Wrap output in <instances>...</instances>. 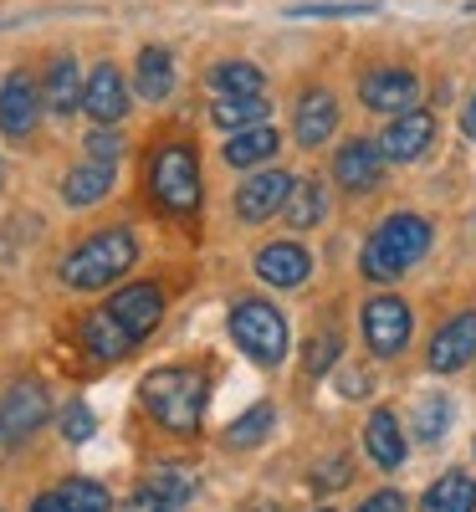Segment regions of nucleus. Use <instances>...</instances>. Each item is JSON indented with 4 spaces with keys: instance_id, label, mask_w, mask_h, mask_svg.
Instances as JSON below:
<instances>
[{
    "instance_id": "9",
    "label": "nucleus",
    "mask_w": 476,
    "mask_h": 512,
    "mask_svg": "<svg viewBox=\"0 0 476 512\" xmlns=\"http://www.w3.org/2000/svg\"><path fill=\"white\" fill-rule=\"evenodd\" d=\"M82 113H88L93 123H123L128 113V82L113 62H98L88 77H82Z\"/></svg>"
},
{
    "instance_id": "36",
    "label": "nucleus",
    "mask_w": 476,
    "mask_h": 512,
    "mask_svg": "<svg viewBox=\"0 0 476 512\" xmlns=\"http://www.w3.org/2000/svg\"><path fill=\"white\" fill-rule=\"evenodd\" d=\"M123 512H180V502L159 497L154 487H134V492H128V502H123Z\"/></svg>"
},
{
    "instance_id": "27",
    "label": "nucleus",
    "mask_w": 476,
    "mask_h": 512,
    "mask_svg": "<svg viewBox=\"0 0 476 512\" xmlns=\"http://www.w3.org/2000/svg\"><path fill=\"white\" fill-rule=\"evenodd\" d=\"M210 88H215V98H256V93H262V67H251V62H215L210 67Z\"/></svg>"
},
{
    "instance_id": "19",
    "label": "nucleus",
    "mask_w": 476,
    "mask_h": 512,
    "mask_svg": "<svg viewBox=\"0 0 476 512\" xmlns=\"http://www.w3.org/2000/svg\"><path fill=\"white\" fill-rule=\"evenodd\" d=\"M292 128H297V144H302V149L328 144L333 128H338V103H333V93H323V88L302 93V98H297V113H292Z\"/></svg>"
},
{
    "instance_id": "30",
    "label": "nucleus",
    "mask_w": 476,
    "mask_h": 512,
    "mask_svg": "<svg viewBox=\"0 0 476 512\" xmlns=\"http://www.w3.org/2000/svg\"><path fill=\"white\" fill-rule=\"evenodd\" d=\"M57 497H62V507H67V512H113L108 487H103V482H93V477H67V482L57 487Z\"/></svg>"
},
{
    "instance_id": "7",
    "label": "nucleus",
    "mask_w": 476,
    "mask_h": 512,
    "mask_svg": "<svg viewBox=\"0 0 476 512\" xmlns=\"http://www.w3.org/2000/svg\"><path fill=\"white\" fill-rule=\"evenodd\" d=\"M410 333H415V313L405 297H369L364 303V338L374 359H400L410 349Z\"/></svg>"
},
{
    "instance_id": "33",
    "label": "nucleus",
    "mask_w": 476,
    "mask_h": 512,
    "mask_svg": "<svg viewBox=\"0 0 476 512\" xmlns=\"http://www.w3.org/2000/svg\"><path fill=\"white\" fill-rule=\"evenodd\" d=\"M338 333H318V338H308V349H302V369H308V379H318V374H328L333 369V359H338Z\"/></svg>"
},
{
    "instance_id": "41",
    "label": "nucleus",
    "mask_w": 476,
    "mask_h": 512,
    "mask_svg": "<svg viewBox=\"0 0 476 512\" xmlns=\"http://www.w3.org/2000/svg\"><path fill=\"white\" fill-rule=\"evenodd\" d=\"M313 512H333V507H313Z\"/></svg>"
},
{
    "instance_id": "25",
    "label": "nucleus",
    "mask_w": 476,
    "mask_h": 512,
    "mask_svg": "<svg viewBox=\"0 0 476 512\" xmlns=\"http://www.w3.org/2000/svg\"><path fill=\"white\" fill-rule=\"evenodd\" d=\"M272 425H277V405L272 400H262V405H251L246 415H236L231 425H226V446L231 451H251V446H262L267 436H272Z\"/></svg>"
},
{
    "instance_id": "13",
    "label": "nucleus",
    "mask_w": 476,
    "mask_h": 512,
    "mask_svg": "<svg viewBox=\"0 0 476 512\" xmlns=\"http://www.w3.org/2000/svg\"><path fill=\"white\" fill-rule=\"evenodd\" d=\"M476 359V313H456L451 323L436 328V338H430V354L425 364L436 374H456Z\"/></svg>"
},
{
    "instance_id": "12",
    "label": "nucleus",
    "mask_w": 476,
    "mask_h": 512,
    "mask_svg": "<svg viewBox=\"0 0 476 512\" xmlns=\"http://www.w3.org/2000/svg\"><path fill=\"white\" fill-rule=\"evenodd\" d=\"M415 93H420V77L405 67H374L359 82V98L369 113H405L415 103Z\"/></svg>"
},
{
    "instance_id": "24",
    "label": "nucleus",
    "mask_w": 476,
    "mask_h": 512,
    "mask_svg": "<svg viewBox=\"0 0 476 512\" xmlns=\"http://www.w3.org/2000/svg\"><path fill=\"white\" fill-rule=\"evenodd\" d=\"M134 88H139V98L164 103L169 93H175V57H169L164 47H144L139 67H134Z\"/></svg>"
},
{
    "instance_id": "2",
    "label": "nucleus",
    "mask_w": 476,
    "mask_h": 512,
    "mask_svg": "<svg viewBox=\"0 0 476 512\" xmlns=\"http://www.w3.org/2000/svg\"><path fill=\"white\" fill-rule=\"evenodd\" d=\"M134 256H139V241L128 236L123 226H113V231H93L77 251H67L62 282H67L72 292H98V287L118 282L128 267H134Z\"/></svg>"
},
{
    "instance_id": "35",
    "label": "nucleus",
    "mask_w": 476,
    "mask_h": 512,
    "mask_svg": "<svg viewBox=\"0 0 476 512\" xmlns=\"http://www.w3.org/2000/svg\"><path fill=\"white\" fill-rule=\"evenodd\" d=\"M123 154V139L113 134V123H98L93 134H88V159H103V164H113Z\"/></svg>"
},
{
    "instance_id": "4",
    "label": "nucleus",
    "mask_w": 476,
    "mask_h": 512,
    "mask_svg": "<svg viewBox=\"0 0 476 512\" xmlns=\"http://www.w3.org/2000/svg\"><path fill=\"white\" fill-rule=\"evenodd\" d=\"M149 195L164 216H195L200 210V159L195 144H159L149 159Z\"/></svg>"
},
{
    "instance_id": "23",
    "label": "nucleus",
    "mask_w": 476,
    "mask_h": 512,
    "mask_svg": "<svg viewBox=\"0 0 476 512\" xmlns=\"http://www.w3.org/2000/svg\"><path fill=\"white\" fill-rule=\"evenodd\" d=\"M420 512H476V477L461 472V466L441 472L436 487L420 497Z\"/></svg>"
},
{
    "instance_id": "11",
    "label": "nucleus",
    "mask_w": 476,
    "mask_h": 512,
    "mask_svg": "<svg viewBox=\"0 0 476 512\" xmlns=\"http://www.w3.org/2000/svg\"><path fill=\"white\" fill-rule=\"evenodd\" d=\"M77 344H82V354L88 359H98V364H118V359H128L139 344L123 333V323L108 313V308H93V313H82V323H77Z\"/></svg>"
},
{
    "instance_id": "5",
    "label": "nucleus",
    "mask_w": 476,
    "mask_h": 512,
    "mask_svg": "<svg viewBox=\"0 0 476 512\" xmlns=\"http://www.w3.org/2000/svg\"><path fill=\"white\" fill-rule=\"evenodd\" d=\"M226 328H231L236 349H241L251 364L277 369V364L287 359V318H282L272 303H262V297H241V303H231Z\"/></svg>"
},
{
    "instance_id": "17",
    "label": "nucleus",
    "mask_w": 476,
    "mask_h": 512,
    "mask_svg": "<svg viewBox=\"0 0 476 512\" xmlns=\"http://www.w3.org/2000/svg\"><path fill=\"white\" fill-rule=\"evenodd\" d=\"M364 446H369V461L379 466V472H400L405 456H410V441H405V425L395 420V410H374L369 415Z\"/></svg>"
},
{
    "instance_id": "37",
    "label": "nucleus",
    "mask_w": 476,
    "mask_h": 512,
    "mask_svg": "<svg viewBox=\"0 0 476 512\" xmlns=\"http://www.w3.org/2000/svg\"><path fill=\"white\" fill-rule=\"evenodd\" d=\"M359 512H405V497H400L395 487H384V492L364 497V502H359Z\"/></svg>"
},
{
    "instance_id": "8",
    "label": "nucleus",
    "mask_w": 476,
    "mask_h": 512,
    "mask_svg": "<svg viewBox=\"0 0 476 512\" xmlns=\"http://www.w3.org/2000/svg\"><path fill=\"white\" fill-rule=\"evenodd\" d=\"M108 313L123 323V333L134 338V344H144V338L159 328V318H164V292H159L154 282L118 287V292L108 297Z\"/></svg>"
},
{
    "instance_id": "26",
    "label": "nucleus",
    "mask_w": 476,
    "mask_h": 512,
    "mask_svg": "<svg viewBox=\"0 0 476 512\" xmlns=\"http://www.w3.org/2000/svg\"><path fill=\"white\" fill-rule=\"evenodd\" d=\"M282 216H287V226H292V231H308V226H318V221L328 216V195H323V185H318V180H302V185L292 180Z\"/></svg>"
},
{
    "instance_id": "38",
    "label": "nucleus",
    "mask_w": 476,
    "mask_h": 512,
    "mask_svg": "<svg viewBox=\"0 0 476 512\" xmlns=\"http://www.w3.org/2000/svg\"><path fill=\"white\" fill-rule=\"evenodd\" d=\"M374 6H297L292 16H369Z\"/></svg>"
},
{
    "instance_id": "18",
    "label": "nucleus",
    "mask_w": 476,
    "mask_h": 512,
    "mask_svg": "<svg viewBox=\"0 0 476 512\" xmlns=\"http://www.w3.org/2000/svg\"><path fill=\"white\" fill-rule=\"evenodd\" d=\"M308 272H313V256L297 241H272V246L256 251V277L272 282V287H302Z\"/></svg>"
},
{
    "instance_id": "28",
    "label": "nucleus",
    "mask_w": 476,
    "mask_h": 512,
    "mask_svg": "<svg viewBox=\"0 0 476 512\" xmlns=\"http://www.w3.org/2000/svg\"><path fill=\"white\" fill-rule=\"evenodd\" d=\"M267 113H272V103L262 93H256V98H215V108H210L215 128H226V134L251 128V123H267Z\"/></svg>"
},
{
    "instance_id": "40",
    "label": "nucleus",
    "mask_w": 476,
    "mask_h": 512,
    "mask_svg": "<svg viewBox=\"0 0 476 512\" xmlns=\"http://www.w3.org/2000/svg\"><path fill=\"white\" fill-rule=\"evenodd\" d=\"M461 128H466V139H476V93H471V103L461 113Z\"/></svg>"
},
{
    "instance_id": "39",
    "label": "nucleus",
    "mask_w": 476,
    "mask_h": 512,
    "mask_svg": "<svg viewBox=\"0 0 476 512\" xmlns=\"http://www.w3.org/2000/svg\"><path fill=\"white\" fill-rule=\"evenodd\" d=\"M31 512H67V507H62V497H57V492H41V497L31 502Z\"/></svg>"
},
{
    "instance_id": "10",
    "label": "nucleus",
    "mask_w": 476,
    "mask_h": 512,
    "mask_svg": "<svg viewBox=\"0 0 476 512\" xmlns=\"http://www.w3.org/2000/svg\"><path fill=\"white\" fill-rule=\"evenodd\" d=\"M41 123V88L26 72H11L0 88V134L6 139H31Z\"/></svg>"
},
{
    "instance_id": "14",
    "label": "nucleus",
    "mask_w": 476,
    "mask_h": 512,
    "mask_svg": "<svg viewBox=\"0 0 476 512\" xmlns=\"http://www.w3.org/2000/svg\"><path fill=\"white\" fill-rule=\"evenodd\" d=\"M333 180L349 190V195H369L384 180V149L369 139H349L333 154Z\"/></svg>"
},
{
    "instance_id": "22",
    "label": "nucleus",
    "mask_w": 476,
    "mask_h": 512,
    "mask_svg": "<svg viewBox=\"0 0 476 512\" xmlns=\"http://www.w3.org/2000/svg\"><path fill=\"white\" fill-rule=\"evenodd\" d=\"M41 108H52L57 118H67V113L82 108V72H77L72 57H57L47 67V82H41Z\"/></svg>"
},
{
    "instance_id": "29",
    "label": "nucleus",
    "mask_w": 476,
    "mask_h": 512,
    "mask_svg": "<svg viewBox=\"0 0 476 512\" xmlns=\"http://www.w3.org/2000/svg\"><path fill=\"white\" fill-rule=\"evenodd\" d=\"M446 431H451V400L446 395H420L415 400V441L441 446Z\"/></svg>"
},
{
    "instance_id": "31",
    "label": "nucleus",
    "mask_w": 476,
    "mask_h": 512,
    "mask_svg": "<svg viewBox=\"0 0 476 512\" xmlns=\"http://www.w3.org/2000/svg\"><path fill=\"white\" fill-rule=\"evenodd\" d=\"M144 487H154L159 497H169V502H190L195 497V472H185V466H154V472L144 477Z\"/></svg>"
},
{
    "instance_id": "16",
    "label": "nucleus",
    "mask_w": 476,
    "mask_h": 512,
    "mask_svg": "<svg viewBox=\"0 0 476 512\" xmlns=\"http://www.w3.org/2000/svg\"><path fill=\"white\" fill-rule=\"evenodd\" d=\"M287 190H292L287 169H262V175H251V180L236 190V216H241V221H272L277 210L287 205Z\"/></svg>"
},
{
    "instance_id": "32",
    "label": "nucleus",
    "mask_w": 476,
    "mask_h": 512,
    "mask_svg": "<svg viewBox=\"0 0 476 512\" xmlns=\"http://www.w3.org/2000/svg\"><path fill=\"white\" fill-rule=\"evenodd\" d=\"M93 431H98V415L82 405V400H67V410H62V441H72V446H88L93 441Z\"/></svg>"
},
{
    "instance_id": "21",
    "label": "nucleus",
    "mask_w": 476,
    "mask_h": 512,
    "mask_svg": "<svg viewBox=\"0 0 476 512\" xmlns=\"http://www.w3.org/2000/svg\"><path fill=\"white\" fill-rule=\"evenodd\" d=\"M113 190V164H103V159H82V164H72L67 169V180H62V200L67 205H98L103 195Z\"/></svg>"
},
{
    "instance_id": "15",
    "label": "nucleus",
    "mask_w": 476,
    "mask_h": 512,
    "mask_svg": "<svg viewBox=\"0 0 476 512\" xmlns=\"http://www.w3.org/2000/svg\"><path fill=\"white\" fill-rule=\"evenodd\" d=\"M430 139H436V113H425V108H405V113H395V123L384 128L379 149H384V159L410 164V159H420V154L430 149Z\"/></svg>"
},
{
    "instance_id": "20",
    "label": "nucleus",
    "mask_w": 476,
    "mask_h": 512,
    "mask_svg": "<svg viewBox=\"0 0 476 512\" xmlns=\"http://www.w3.org/2000/svg\"><path fill=\"white\" fill-rule=\"evenodd\" d=\"M277 128L272 123H251V128H236V134L226 139V164L231 169H256V164H267L272 154H277Z\"/></svg>"
},
{
    "instance_id": "1",
    "label": "nucleus",
    "mask_w": 476,
    "mask_h": 512,
    "mask_svg": "<svg viewBox=\"0 0 476 512\" xmlns=\"http://www.w3.org/2000/svg\"><path fill=\"white\" fill-rule=\"evenodd\" d=\"M139 405L154 425H164L169 436H200L205 405H210V374L200 364L149 369L144 384H139Z\"/></svg>"
},
{
    "instance_id": "42",
    "label": "nucleus",
    "mask_w": 476,
    "mask_h": 512,
    "mask_svg": "<svg viewBox=\"0 0 476 512\" xmlns=\"http://www.w3.org/2000/svg\"><path fill=\"white\" fill-rule=\"evenodd\" d=\"M0 180H6V164H0Z\"/></svg>"
},
{
    "instance_id": "6",
    "label": "nucleus",
    "mask_w": 476,
    "mask_h": 512,
    "mask_svg": "<svg viewBox=\"0 0 476 512\" xmlns=\"http://www.w3.org/2000/svg\"><path fill=\"white\" fill-rule=\"evenodd\" d=\"M47 415H52V400L36 379L11 384V390L0 395V456H11L21 441H31L41 425H47Z\"/></svg>"
},
{
    "instance_id": "34",
    "label": "nucleus",
    "mask_w": 476,
    "mask_h": 512,
    "mask_svg": "<svg viewBox=\"0 0 476 512\" xmlns=\"http://www.w3.org/2000/svg\"><path fill=\"white\" fill-rule=\"evenodd\" d=\"M354 482V466L343 461V456H328V461H318L313 472H308V487L313 492H338V487H349Z\"/></svg>"
},
{
    "instance_id": "3",
    "label": "nucleus",
    "mask_w": 476,
    "mask_h": 512,
    "mask_svg": "<svg viewBox=\"0 0 476 512\" xmlns=\"http://www.w3.org/2000/svg\"><path fill=\"white\" fill-rule=\"evenodd\" d=\"M425 251H430V221L425 216H389V221H379V231L364 246V277L369 282H395Z\"/></svg>"
}]
</instances>
